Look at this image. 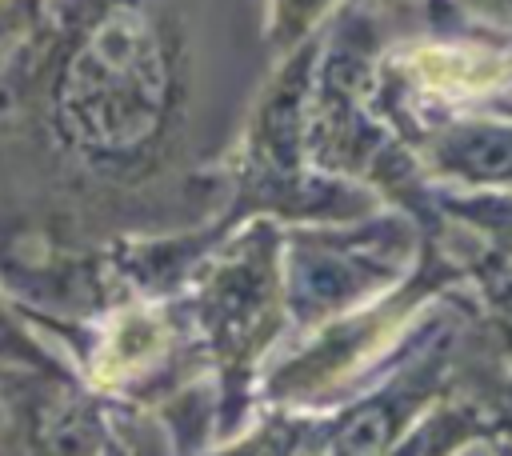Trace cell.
I'll use <instances>...</instances> for the list:
<instances>
[{"instance_id": "cell-1", "label": "cell", "mask_w": 512, "mask_h": 456, "mask_svg": "<svg viewBox=\"0 0 512 456\" xmlns=\"http://www.w3.org/2000/svg\"><path fill=\"white\" fill-rule=\"evenodd\" d=\"M416 76L436 88V92H488L508 76V64L492 52H476V48H444V44H428L412 56Z\"/></svg>"}]
</instances>
